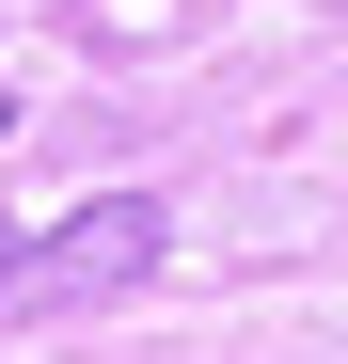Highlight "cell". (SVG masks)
Segmentation results:
<instances>
[{"instance_id": "2", "label": "cell", "mask_w": 348, "mask_h": 364, "mask_svg": "<svg viewBox=\"0 0 348 364\" xmlns=\"http://www.w3.org/2000/svg\"><path fill=\"white\" fill-rule=\"evenodd\" d=\"M16 269H32V254H16V222H0V285H16Z\"/></svg>"}, {"instance_id": "1", "label": "cell", "mask_w": 348, "mask_h": 364, "mask_svg": "<svg viewBox=\"0 0 348 364\" xmlns=\"http://www.w3.org/2000/svg\"><path fill=\"white\" fill-rule=\"evenodd\" d=\"M158 237H174V222H158L143 191H111V206L64 222V269H80V285H127V269H158Z\"/></svg>"}, {"instance_id": "3", "label": "cell", "mask_w": 348, "mask_h": 364, "mask_svg": "<svg viewBox=\"0 0 348 364\" xmlns=\"http://www.w3.org/2000/svg\"><path fill=\"white\" fill-rule=\"evenodd\" d=\"M0 127H16V95H0Z\"/></svg>"}]
</instances>
